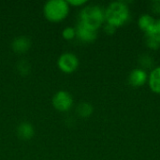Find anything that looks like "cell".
I'll use <instances>...</instances> for the list:
<instances>
[{"mask_svg":"<svg viewBox=\"0 0 160 160\" xmlns=\"http://www.w3.org/2000/svg\"><path fill=\"white\" fill-rule=\"evenodd\" d=\"M69 13V6L65 0H50L43 7V14L51 22H60Z\"/></svg>","mask_w":160,"mask_h":160,"instance_id":"cell-1","label":"cell"},{"mask_svg":"<svg viewBox=\"0 0 160 160\" xmlns=\"http://www.w3.org/2000/svg\"><path fill=\"white\" fill-rule=\"evenodd\" d=\"M80 22L97 31L105 20V12L98 6H87L81 11Z\"/></svg>","mask_w":160,"mask_h":160,"instance_id":"cell-2","label":"cell"},{"mask_svg":"<svg viewBox=\"0 0 160 160\" xmlns=\"http://www.w3.org/2000/svg\"><path fill=\"white\" fill-rule=\"evenodd\" d=\"M128 19V8L121 2L112 3L105 11V20L114 27L124 24Z\"/></svg>","mask_w":160,"mask_h":160,"instance_id":"cell-3","label":"cell"},{"mask_svg":"<svg viewBox=\"0 0 160 160\" xmlns=\"http://www.w3.org/2000/svg\"><path fill=\"white\" fill-rule=\"evenodd\" d=\"M52 103L56 111L60 112H66L69 111L73 106V98L68 92L61 90L54 94L52 99Z\"/></svg>","mask_w":160,"mask_h":160,"instance_id":"cell-4","label":"cell"},{"mask_svg":"<svg viewBox=\"0 0 160 160\" xmlns=\"http://www.w3.org/2000/svg\"><path fill=\"white\" fill-rule=\"evenodd\" d=\"M57 67L64 73H72L79 67V59L71 52H65L59 56L57 60Z\"/></svg>","mask_w":160,"mask_h":160,"instance_id":"cell-5","label":"cell"},{"mask_svg":"<svg viewBox=\"0 0 160 160\" xmlns=\"http://www.w3.org/2000/svg\"><path fill=\"white\" fill-rule=\"evenodd\" d=\"M31 47V41L27 37H18L13 39L11 43V49L15 53L23 54Z\"/></svg>","mask_w":160,"mask_h":160,"instance_id":"cell-6","label":"cell"},{"mask_svg":"<svg viewBox=\"0 0 160 160\" xmlns=\"http://www.w3.org/2000/svg\"><path fill=\"white\" fill-rule=\"evenodd\" d=\"M76 36L83 42H92L97 38V31L92 30L81 22H79L76 28Z\"/></svg>","mask_w":160,"mask_h":160,"instance_id":"cell-7","label":"cell"},{"mask_svg":"<svg viewBox=\"0 0 160 160\" xmlns=\"http://www.w3.org/2000/svg\"><path fill=\"white\" fill-rule=\"evenodd\" d=\"M147 45L151 49H158L160 47V30L156 26V23L152 28L146 31Z\"/></svg>","mask_w":160,"mask_h":160,"instance_id":"cell-8","label":"cell"},{"mask_svg":"<svg viewBox=\"0 0 160 160\" xmlns=\"http://www.w3.org/2000/svg\"><path fill=\"white\" fill-rule=\"evenodd\" d=\"M17 134L18 137L22 140L27 141L34 137L35 135V129L34 127L30 123H22L17 128Z\"/></svg>","mask_w":160,"mask_h":160,"instance_id":"cell-9","label":"cell"},{"mask_svg":"<svg viewBox=\"0 0 160 160\" xmlns=\"http://www.w3.org/2000/svg\"><path fill=\"white\" fill-rule=\"evenodd\" d=\"M146 81V73L142 69H135L129 76V82L134 86H141Z\"/></svg>","mask_w":160,"mask_h":160,"instance_id":"cell-10","label":"cell"},{"mask_svg":"<svg viewBox=\"0 0 160 160\" xmlns=\"http://www.w3.org/2000/svg\"><path fill=\"white\" fill-rule=\"evenodd\" d=\"M149 84L151 89L155 93L160 94V67L157 68L151 72L149 78Z\"/></svg>","mask_w":160,"mask_h":160,"instance_id":"cell-11","label":"cell"},{"mask_svg":"<svg viewBox=\"0 0 160 160\" xmlns=\"http://www.w3.org/2000/svg\"><path fill=\"white\" fill-rule=\"evenodd\" d=\"M155 20L153 17H151L150 15H143L140 18V21H139V24H140V27L144 30L145 32L148 31L150 28H152L155 24Z\"/></svg>","mask_w":160,"mask_h":160,"instance_id":"cell-12","label":"cell"},{"mask_svg":"<svg viewBox=\"0 0 160 160\" xmlns=\"http://www.w3.org/2000/svg\"><path fill=\"white\" fill-rule=\"evenodd\" d=\"M93 112V107L91 106V104L83 102L81 103L78 107H77V113L83 118L89 117Z\"/></svg>","mask_w":160,"mask_h":160,"instance_id":"cell-13","label":"cell"},{"mask_svg":"<svg viewBox=\"0 0 160 160\" xmlns=\"http://www.w3.org/2000/svg\"><path fill=\"white\" fill-rule=\"evenodd\" d=\"M17 69L19 71V73L22 76H26L28 75V73L30 72L31 69V66L29 64V62H27L26 60H21L18 64H17Z\"/></svg>","mask_w":160,"mask_h":160,"instance_id":"cell-14","label":"cell"},{"mask_svg":"<svg viewBox=\"0 0 160 160\" xmlns=\"http://www.w3.org/2000/svg\"><path fill=\"white\" fill-rule=\"evenodd\" d=\"M62 37L66 40H72L76 37V29L73 27H66L62 32Z\"/></svg>","mask_w":160,"mask_h":160,"instance_id":"cell-15","label":"cell"},{"mask_svg":"<svg viewBox=\"0 0 160 160\" xmlns=\"http://www.w3.org/2000/svg\"><path fill=\"white\" fill-rule=\"evenodd\" d=\"M67 2L68 6H72V7H81L86 4V0H68Z\"/></svg>","mask_w":160,"mask_h":160,"instance_id":"cell-16","label":"cell"},{"mask_svg":"<svg viewBox=\"0 0 160 160\" xmlns=\"http://www.w3.org/2000/svg\"><path fill=\"white\" fill-rule=\"evenodd\" d=\"M115 28H116V27H114V26H112V25H111V24L107 23V25L105 26V28H104V29H105L106 33H108V34H112V33H114Z\"/></svg>","mask_w":160,"mask_h":160,"instance_id":"cell-17","label":"cell"}]
</instances>
